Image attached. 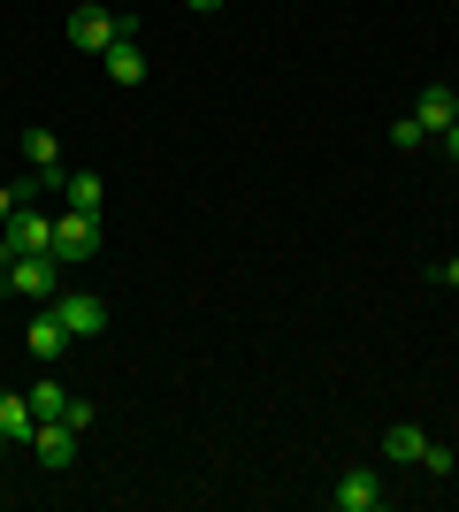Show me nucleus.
<instances>
[{
  "label": "nucleus",
  "instance_id": "f257e3e1",
  "mask_svg": "<svg viewBox=\"0 0 459 512\" xmlns=\"http://www.w3.org/2000/svg\"><path fill=\"white\" fill-rule=\"evenodd\" d=\"M123 39H131V16H115V8H77L69 16V46H85V54H108Z\"/></svg>",
  "mask_w": 459,
  "mask_h": 512
},
{
  "label": "nucleus",
  "instance_id": "f03ea898",
  "mask_svg": "<svg viewBox=\"0 0 459 512\" xmlns=\"http://www.w3.org/2000/svg\"><path fill=\"white\" fill-rule=\"evenodd\" d=\"M0 283H8L16 299H54V291H62V260H54V253H23Z\"/></svg>",
  "mask_w": 459,
  "mask_h": 512
},
{
  "label": "nucleus",
  "instance_id": "7ed1b4c3",
  "mask_svg": "<svg viewBox=\"0 0 459 512\" xmlns=\"http://www.w3.org/2000/svg\"><path fill=\"white\" fill-rule=\"evenodd\" d=\"M92 253H100V214L62 207L54 214V260H92Z\"/></svg>",
  "mask_w": 459,
  "mask_h": 512
},
{
  "label": "nucleus",
  "instance_id": "20e7f679",
  "mask_svg": "<svg viewBox=\"0 0 459 512\" xmlns=\"http://www.w3.org/2000/svg\"><path fill=\"white\" fill-rule=\"evenodd\" d=\"M46 306L62 314L69 337H100V329H108V299H92V291H54Z\"/></svg>",
  "mask_w": 459,
  "mask_h": 512
},
{
  "label": "nucleus",
  "instance_id": "39448f33",
  "mask_svg": "<svg viewBox=\"0 0 459 512\" xmlns=\"http://www.w3.org/2000/svg\"><path fill=\"white\" fill-rule=\"evenodd\" d=\"M414 123H421V138H444V130L459 123V92H452V85H429V92L414 100Z\"/></svg>",
  "mask_w": 459,
  "mask_h": 512
},
{
  "label": "nucleus",
  "instance_id": "423d86ee",
  "mask_svg": "<svg viewBox=\"0 0 459 512\" xmlns=\"http://www.w3.org/2000/svg\"><path fill=\"white\" fill-rule=\"evenodd\" d=\"M31 451H39V467H46V474H62L69 459H77V428H69V421H39Z\"/></svg>",
  "mask_w": 459,
  "mask_h": 512
},
{
  "label": "nucleus",
  "instance_id": "0eeeda50",
  "mask_svg": "<svg viewBox=\"0 0 459 512\" xmlns=\"http://www.w3.org/2000/svg\"><path fill=\"white\" fill-rule=\"evenodd\" d=\"M54 184H62V207H77V214H100V207H108V184H100L92 169H62Z\"/></svg>",
  "mask_w": 459,
  "mask_h": 512
},
{
  "label": "nucleus",
  "instance_id": "6e6552de",
  "mask_svg": "<svg viewBox=\"0 0 459 512\" xmlns=\"http://www.w3.org/2000/svg\"><path fill=\"white\" fill-rule=\"evenodd\" d=\"M329 505H337V512H375V505H383V482H375L368 467H352L345 482L329 490Z\"/></svg>",
  "mask_w": 459,
  "mask_h": 512
},
{
  "label": "nucleus",
  "instance_id": "1a4fd4ad",
  "mask_svg": "<svg viewBox=\"0 0 459 512\" xmlns=\"http://www.w3.org/2000/svg\"><path fill=\"white\" fill-rule=\"evenodd\" d=\"M31 436H39L31 398H23V390H0V444H31Z\"/></svg>",
  "mask_w": 459,
  "mask_h": 512
},
{
  "label": "nucleus",
  "instance_id": "9d476101",
  "mask_svg": "<svg viewBox=\"0 0 459 512\" xmlns=\"http://www.w3.org/2000/svg\"><path fill=\"white\" fill-rule=\"evenodd\" d=\"M23 344H31V360H62V352H69L77 337H69V329H62V314L46 306V314L31 321V329H23Z\"/></svg>",
  "mask_w": 459,
  "mask_h": 512
},
{
  "label": "nucleus",
  "instance_id": "9b49d317",
  "mask_svg": "<svg viewBox=\"0 0 459 512\" xmlns=\"http://www.w3.org/2000/svg\"><path fill=\"white\" fill-rule=\"evenodd\" d=\"M23 161L54 184V176H62V138H54V130H23Z\"/></svg>",
  "mask_w": 459,
  "mask_h": 512
},
{
  "label": "nucleus",
  "instance_id": "f8f14e48",
  "mask_svg": "<svg viewBox=\"0 0 459 512\" xmlns=\"http://www.w3.org/2000/svg\"><path fill=\"white\" fill-rule=\"evenodd\" d=\"M421 451H429V436H421V428H383V459H398V467H421Z\"/></svg>",
  "mask_w": 459,
  "mask_h": 512
},
{
  "label": "nucleus",
  "instance_id": "ddd939ff",
  "mask_svg": "<svg viewBox=\"0 0 459 512\" xmlns=\"http://www.w3.org/2000/svg\"><path fill=\"white\" fill-rule=\"evenodd\" d=\"M108 77H115V85H146V54H138V39L108 46Z\"/></svg>",
  "mask_w": 459,
  "mask_h": 512
},
{
  "label": "nucleus",
  "instance_id": "4468645a",
  "mask_svg": "<svg viewBox=\"0 0 459 512\" xmlns=\"http://www.w3.org/2000/svg\"><path fill=\"white\" fill-rule=\"evenodd\" d=\"M23 398H31V413H39V421H62V413H69V390H62V383H39V390H23Z\"/></svg>",
  "mask_w": 459,
  "mask_h": 512
},
{
  "label": "nucleus",
  "instance_id": "2eb2a0df",
  "mask_svg": "<svg viewBox=\"0 0 459 512\" xmlns=\"http://www.w3.org/2000/svg\"><path fill=\"white\" fill-rule=\"evenodd\" d=\"M421 467H429V474H437V482H444V474H459V459H452V451H444V444H429V451H421Z\"/></svg>",
  "mask_w": 459,
  "mask_h": 512
},
{
  "label": "nucleus",
  "instance_id": "dca6fc26",
  "mask_svg": "<svg viewBox=\"0 0 459 512\" xmlns=\"http://www.w3.org/2000/svg\"><path fill=\"white\" fill-rule=\"evenodd\" d=\"M391 146H398V153H414V146H421V123H414V115H406V123H391Z\"/></svg>",
  "mask_w": 459,
  "mask_h": 512
},
{
  "label": "nucleus",
  "instance_id": "f3484780",
  "mask_svg": "<svg viewBox=\"0 0 459 512\" xmlns=\"http://www.w3.org/2000/svg\"><path fill=\"white\" fill-rule=\"evenodd\" d=\"M16 207H23V192H8V184H0V222H8Z\"/></svg>",
  "mask_w": 459,
  "mask_h": 512
},
{
  "label": "nucleus",
  "instance_id": "a211bd4d",
  "mask_svg": "<svg viewBox=\"0 0 459 512\" xmlns=\"http://www.w3.org/2000/svg\"><path fill=\"white\" fill-rule=\"evenodd\" d=\"M184 8H192V16H215V8H222V0H184Z\"/></svg>",
  "mask_w": 459,
  "mask_h": 512
},
{
  "label": "nucleus",
  "instance_id": "6ab92c4d",
  "mask_svg": "<svg viewBox=\"0 0 459 512\" xmlns=\"http://www.w3.org/2000/svg\"><path fill=\"white\" fill-rule=\"evenodd\" d=\"M444 283H452V291H459V253H452V260H444Z\"/></svg>",
  "mask_w": 459,
  "mask_h": 512
},
{
  "label": "nucleus",
  "instance_id": "aec40b11",
  "mask_svg": "<svg viewBox=\"0 0 459 512\" xmlns=\"http://www.w3.org/2000/svg\"><path fill=\"white\" fill-rule=\"evenodd\" d=\"M444 153H452V161H459V123H452V130H444Z\"/></svg>",
  "mask_w": 459,
  "mask_h": 512
}]
</instances>
